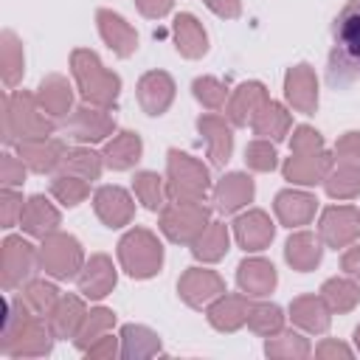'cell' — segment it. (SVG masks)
Listing matches in <instances>:
<instances>
[{
	"mask_svg": "<svg viewBox=\"0 0 360 360\" xmlns=\"http://www.w3.org/2000/svg\"><path fill=\"white\" fill-rule=\"evenodd\" d=\"M110 129V121L98 112H87V110H79L76 112V124H73V138L79 141H98L104 138V132Z\"/></svg>",
	"mask_w": 360,
	"mask_h": 360,
	"instance_id": "28",
	"label": "cell"
},
{
	"mask_svg": "<svg viewBox=\"0 0 360 360\" xmlns=\"http://www.w3.org/2000/svg\"><path fill=\"white\" fill-rule=\"evenodd\" d=\"M236 233H239V242H242L248 250H259V248H264V245L273 239V225L267 222L264 214L253 211V214H248V217H239Z\"/></svg>",
	"mask_w": 360,
	"mask_h": 360,
	"instance_id": "14",
	"label": "cell"
},
{
	"mask_svg": "<svg viewBox=\"0 0 360 360\" xmlns=\"http://www.w3.org/2000/svg\"><path fill=\"white\" fill-rule=\"evenodd\" d=\"M321 231L329 239V245H343L357 233V217L352 208H332V211H326Z\"/></svg>",
	"mask_w": 360,
	"mask_h": 360,
	"instance_id": "17",
	"label": "cell"
},
{
	"mask_svg": "<svg viewBox=\"0 0 360 360\" xmlns=\"http://www.w3.org/2000/svg\"><path fill=\"white\" fill-rule=\"evenodd\" d=\"M48 132H51V124L28 96L14 93L6 101V141H14V135H22V141H31V138H45Z\"/></svg>",
	"mask_w": 360,
	"mask_h": 360,
	"instance_id": "3",
	"label": "cell"
},
{
	"mask_svg": "<svg viewBox=\"0 0 360 360\" xmlns=\"http://www.w3.org/2000/svg\"><path fill=\"white\" fill-rule=\"evenodd\" d=\"M338 152L343 158H349V160H360V132H349L343 138V143L338 146Z\"/></svg>",
	"mask_w": 360,
	"mask_h": 360,
	"instance_id": "44",
	"label": "cell"
},
{
	"mask_svg": "<svg viewBox=\"0 0 360 360\" xmlns=\"http://www.w3.org/2000/svg\"><path fill=\"white\" fill-rule=\"evenodd\" d=\"M20 214H22L20 197H17L11 188H6V191H3V228H11V225L20 219Z\"/></svg>",
	"mask_w": 360,
	"mask_h": 360,
	"instance_id": "40",
	"label": "cell"
},
{
	"mask_svg": "<svg viewBox=\"0 0 360 360\" xmlns=\"http://www.w3.org/2000/svg\"><path fill=\"white\" fill-rule=\"evenodd\" d=\"M25 298H28L37 309H45V307L53 304V298H56V287H53V284H45V281H34V284L28 287Z\"/></svg>",
	"mask_w": 360,
	"mask_h": 360,
	"instance_id": "38",
	"label": "cell"
},
{
	"mask_svg": "<svg viewBox=\"0 0 360 360\" xmlns=\"http://www.w3.org/2000/svg\"><path fill=\"white\" fill-rule=\"evenodd\" d=\"M200 129L208 132V143H211V158L214 163H225L231 155V132L217 121V118H200Z\"/></svg>",
	"mask_w": 360,
	"mask_h": 360,
	"instance_id": "26",
	"label": "cell"
},
{
	"mask_svg": "<svg viewBox=\"0 0 360 360\" xmlns=\"http://www.w3.org/2000/svg\"><path fill=\"white\" fill-rule=\"evenodd\" d=\"M73 73L82 84L84 98L96 104H110L118 96V79L107 70H101V62L90 51H76L73 53Z\"/></svg>",
	"mask_w": 360,
	"mask_h": 360,
	"instance_id": "2",
	"label": "cell"
},
{
	"mask_svg": "<svg viewBox=\"0 0 360 360\" xmlns=\"http://www.w3.org/2000/svg\"><path fill=\"white\" fill-rule=\"evenodd\" d=\"M326 158L323 155H298V158H290V163L284 166V174L292 180V183H318V177L323 174L326 169Z\"/></svg>",
	"mask_w": 360,
	"mask_h": 360,
	"instance_id": "24",
	"label": "cell"
},
{
	"mask_svg": "<svg viewBox=\"0 0 360 360\" xmlns=\"http://www.w3.org/2000/svg\"><path fill=\"white\" fill-rule=\"evenodd\" d=\"M96 211H98V217H101L110 228H118V225H124V222L132 217V202H129L127 191L107 186V188H101V191L96 194Z\"/></svg>",
	"mask_w": 360,
	"mask_h": 360,
	"instance_id": "9",
	"label": "cell"
},
{
	"mask_svg": "<svg viewBox=\"0 0 360 360\" xmlns=\"http://www.w3.org/2000/svg\"><path fill=\"white\" fill-rule=\"evenodd\" d=\"M202 219H205V211L191 208V205H180V208H172L163 217V231L174 242H188L194 236V231L202 225Z\"/></svg>",
	"mask_w": 360,
	"mask_h": 360,
	"instance_id": "11",
	"label": "cell"
},
{
	"mask_svg": "<svg viewBox=\"0 0 360 360\" xmlns=\"http://www.w3.org/2000/svg\"><path fill=\"white\" fill-rule=\"evenodd\" d=\"M39 107L51 115H65L70 107V87L59 76H48L39 84Z\"/></svg>",
	"mask_w": 360,
	"mask_h": 360,
	"instance_id": "19",
	"label": "cell"
},
{
	"mask_svg": "<svg viewBox=\"0 0 360 360\" xmlns=\"http://www.w3.org/2000/svg\"><path fill=\"white\" fill-rule=\"evenodd\" d=\"M98 22H101L104 39H107L121 56H129V53L138 48V37L132 34V28H129L121 17H115V14H110V11H98Z\"/></svg>",
	"mask_w": 360,
	"mask_h": 360,
	"instance_id": "13",
	"label": "cell"
},
{
	"mask_svg": "<svg viewBox=\"0 0 360 360\" xmlns=\"http://www.w3.org/2000/svg\"><path fill=\"white\" fill-rule=\"evenodd\" d=\"M248 163H250L253 169L267 172V169L276 166V152H273L270 146H264V143H253V146L248 149Z\"/></svg>",
	"mask_w": 360,
	"mask_h": 360,
	"instance_id": "39",
	"label": "cell"
},
{
	"mask_svg": "<svg viewBox=\"0 0 360 360\" xmlns=\"http://www.w3.org/2000/svg\"><path fill=\"white\" fill-rule=\"evenodd\" d=\"M169 172L174 180V194L177 197H200L208 186V174L202 166H197L188 155H180L177 149L169 152Z\"/></svg>",
	"mask_w": 360,
	"mask_h": 360,
	"instance_id": "6",
	"label": "cell"
},
{
	"mask_svg": "<svg viewBox=\"0 0 360 360\" xmlns=\"http://www.w3.org/2000/svg\"><path fill=\"white\" fill-rule=\"evenodd\" d=\"M250 323H253L256 329H267V326L276 329V326L281 323V312H278V307H256Z\"/></svg>",
	"mask_w": 360,
	"mask_h": 360,
	"instance_id": "41",
	"label": "cell"
},
{
	"mask_svg": "<svg viewBox=\"0 0 360 360\" xmlns=\"http://www.w3.org/2000/svg\"><path fill=\"white\" fill-rule=\"evenodd\" d=\"M315 146H321L318 132H312L309 127H301L298 135H295V152H298V155H304V152H315Z\"/></svg>",
	"mask_w": 360,
	"mask_h": 360,
	"instance_id": "43",
	"label": "cell"
},
{
	"mask_svg": "<svg viewBox=\"0 0 360 360\" xmlns=\"http://www.w3.org/2000/svg\"><path fill=\"white\" fill-rule=\"evenodd\" d=\"M115 284V273L110 267V262L104 256H96L87 267V273L82 276V292L90 298H101L107 295V290Z\"/></svg>",
	"mask_w": 360,
	"mask_h": 360,
	"instance_id": "18",
	"label": "cell"
},
{
	"mask_svg": "<svg viewBox=\"0 0 360 360\" xmlns=\"http://www.w3.org/2000/svg\"><path fill=\"white\" fill-rule=\"evenodd\" d=\"M253 197V183L245 174H228L217 188V205L222 211H236Z\"/></svg>",
	"mask_w": 360,
	"mask_h": 360,
	"instance_id": "16",
	"label": "cell"
},
{
	"mask_svg": "<svg viewBox=\"0 0 360 360\" xmlns=\"http://www.w3.org/2000/svg\"><path fill=\"white\" fill-rule=\"evenodd\" d=\"M135 191H138V197H141V202L146 208L155 211V208L163 205V186H160V177L158 174H152V172L138 174L135 177Z\"/></svg>",
	"mask_w": 360,
	"mask_h": 360,
	"instance_id": "30",
	"label": "cell"
},
{
	"mask_svg": "<svg viewBox=\"0 0 360 360\" xmlns=\"http://www.w3.org/2000/svg\"><path fill=\"white\" fill-rule=\"evenodd\" d=\"M262 84H245V87H239V96H236V101H233V107H231V118L236 121V124H248V112L245 110H253V104L256 101H262Z\"/></svg>",
	"mask_w": 360,
	"mask_h": 360,
	"instance_id": "34",
	"label": "cell"
},
{
	"mask_svg": "<svg viewBox=\"0 0 360 360\" xmlns=\"http://www.w3.org/2000/svg\"><path fill=\"white\" fill-rule=\"evenodd\" d=\"M312 205H315L312 197L295 194V191H284V194H278V200H276V211H278V217H281L287 225L307 222L309 214H312Z\"/></svg>",
	"mask_w": 360,
	"mask_h": 360,
	"instance_id": "22",
	"label": "cell"
},
{
	"mask_svg": "<svg viewBox=\"0 0 360 360\" xmlns=\"http://www.w3.org/2000/svg\"><path fill=\"white\" fill-rule=\"evenodd\" d=\"M183 290L186 292H191V290H197L200 292V298L205 301V298H211L217 290H219V281H217V276L214 273H188L186 276V281H183Z\"/></svg>",
	"mask_w": 360,
	"mask_h": 360,
	"instance_id": "36",
	"label": "cell"
},
{
	"mask_svg": "<svg viewBox=\"0 0 360 360\" xmlns=\"http://www.w3.org/2000/svg\"><path fill=\"white\" fill-rule=\"evenodd\" d=\"M121 259L129 276H152L160 267V245L146 231H132L121 242Z\"/></svg>",
	"mask_w": 360,
	"mask_h": 360,
	"instance_id": "4",
	"label": "cell"
},
{
	"mask_svg": "<svg viewBox=\"0 0 360 360\" xmlns=\"http://www.w3.org/2000/svg\"><path fill=\"white\" fill-rule=\"evenodd\" d=\"M20 160H25L34 172H51L56 163H62V143L45 138L20 141Z\"/></svg>",
	"mask_w": 360,
	"mask_h": 360,
	"instance_id": "8",
	"label": "cell"
},
{
	"mask_svg": "<svg viewBox=\"0 0 360 360\" xmlns=\"http://www.w3.org/2000/svg\"><path fill=\"white\" fill-rule=\"evenodd\" d=\"M31 270H34V248L20 236H8L3 242V284L11 290Z\"/></svg>",
	"mask_w": 360,
	"mask_h": 360,
	"instance_id": "7",
	"label": "cell"
},
{
	"mask_svg": "<svg viewBox=\"0 0 360 360\" xmlns=\"http://www.w3.org/2000/svg\"><path fill=\"white\" fill-rule=\"evenodd\" d=\"M287 129V115L278 104H267L264 112H259L256 118V132L259 135H273V138H281Z\"/></svg>",
	"mask_w": 360,
	"mask_h": 360,
	"instance_id": "31",
	"label": "cell"
},
{
	"mask_svg": "<svg viewBox=\"0 0 360 360\" xmlns=\"http://www.w3.org/2000/svg\"><path fill=\"white\" fill-rule=\"evenodd\" d=\"M138 158H141V138L135 132H121L104 149V160L110 169H129Z\"/></svg>",
	"mask_w": 360,
	"mask_h": 360,
	"instance_id": "15",
	"label": "cell"
},
{
	"mask_svg": "<svg viewBox=\"0 0 360 360\" xmlns=\"http://www.w3.org/2000/svg\"><path fill=\"white\" fill-rule=\"evenodd\" d=\"M82 262V253H79V245L73 236H48L45 245H42V264L51 276L56 278H70L76 273Z\"/></svg>",
	"mask_w": 360,
	"mask_h": 360,
	"instance_id": "5",
	"label": "cell"
},
{
	"mask_svg": "<svg viewBox=\"0 0 360 360\" xmlns=\"http://www.w3.org/2000/svg\"><path fill=\"white\" fill-rule=\"evenodd\" d=\"M22 177H25L22 160H17V158H11V155H3V183H6V186H20Z\"/></svg>",
	"mask_w": 360,
	"mask_h": 360,
	"instance_id": "42",
	"label": "cell"
},
{
	"mask_svg": "<svg viewBox=\"0 0 360 360\" xmlns=\"http://www.w3.org/2000/svg\"><path fill=\"white\" fill-rule=\"evenodd\" d=\"M174 34H177V48L186 56H200L205 53V34L197 25V20L191 14H183L174 20Z\"/></svg>",
	"mask_w": 360,
	"mask_h": 360,
	"instance_id": "21",
	"label": "cell"
},
{
	"mask_svg": "<svg viewBox=\"0 0 360 360\" xmlns=\"http://www.w3.org/2000/svg\"><path fill=\"white\" fill-rule=\"evenodd\" d=\"M194 93H197V98L205 101L208 107H219L222 98H225V90H222L214 79H197V82H194Z\"/></svg>",
	"mask_w": 360,
	"mask_h": 360,
	"instance_id": "37",
	"label": "cell"
},
{
	"mask_svg": "<svg viewBox=\"0 0 360 360\" xmlns=\"http://www.w3.org/2000/svg\"><path fill=\"white\" fill-rule=\"evenodd\" d=\"M51 191L65 202V205H79L82 200H84V194H87V186H84V180L82 177H56L53 180V186H51Z\"/></svg>",
	"mask_w": 360,
	"mask_h": 360,
	"instance_id": "32",
	"label": "cell"
},
{
	"mask_svg": "<svg viewBox=\"0 0 360 360\" xmlns=\"http://www.w3.org/2000/svg\"><path fill=\"white\" fill-rule=\"evenodd\" d=\"M239 284L245 290H253V295H264L276 284L273 264H267V262H242V267H239Z\"/></svg>",
	"mask_w": 360,
	"mask_h": 360,
	"instance_id": "23",
	"label": "cell"
},
{
	"mask_svg": "<svg viewBox=\"0 0 360 360\" xmlns=\"http://www.w3.org/2000/svg\"><path fill=\"white\" fill-rule=\"evenodd\" d=\"M219 17H236L239 14V3L236 0H205Z\"/></svg>",
	"mask_w": 360,
	"mask_h": 360,
	"instance_id": "46",
	"label": "cell"
},
{
	"mask_svg": "<svg viewBox=\"0 0 360 360\" xmlns=\"http://www.w3.org/2000/svg\"><path fill=\"white\" fill-rule=\"evenodd\" d=\"M20 225L34 236H45L53 231V225H59V214L48 205L45 197H31L20 214Z\"/></svg>",
	"mask_w": 360,
	"mask_h": 360,
	"instance_id": "10",
	"label": "cell"
},
{
	"mask_svg": "<svg viewBox=\"0 0 360 360\" xmlns=\"http://www.w3.org/2000/svg\"><path fill=\"white\" fill-rule=\"evenodd\" d=\"M138 6H141V11H143L146 17H160V14L169 11L172 0H138Z\"/></svg>",
	"mask_w": 360,
	"mask_h": 360,
	"instance_id": "45",
	"label": "cell"
},
{
	"mask_svg": "<svg viewBox=\"0 0 360 360\" xmlns=\"http://www.w3.org/2000/svg\"><path fill=\"white\" fill-rule=\"evenodd\" d=\"M62 169L76 174V177H82V180H93V177H98L101 163H98V155H93L87 149H73V152H68L62 158Z\"/></svg>",
	"mask_w": 360,
	"mask_h": 360,
	"instance_id": "27",
	"label": "cell"
},
{
	"mask_svg": "<svg viewBox=\"0 0 360 360\" xmlns=\"http://www.w3.org/2000/svg\"><path fill=\"white\" fill-rule=\"evenodd\" d=\"M22 76V51L14 39V34H3V79L11 87Z\"/></svg>",
	"mask_w": 360,
	"mask_h": 360,
	"instance_id": "29",
	"label": "cell"
},
{
	"mask_svg": "<svg viewBox=\"0 0 360 360\" xmlns=\"http://www.w3.org/2000/svg\"><path fill=\"white\" fill-rule=\"evenodd\" d=\"M354 191H360V172L352 169V166L340 169V172L329 180V194H332V197H349V194H354Z\"/></svg>",
	"mask_w": 360,
	"mask_h": 360,
	"instance_id": "35",
	"label": "cell"
},
{
	"mask_svg": "<svg viewBox=\"0 0 360 360\" xmlns=\"http://www.w3.org/2000/svg\"><path fill=\"white\" fill-rule=\"evenodd\" d=\"M172 79L166 73H149L141 82V104L149 115H160L172 101Z\"/></svg>",
	"mask_w": 360,
	"mask_h": 360,
	"instance_id": "12",
	"label": "cell"
},
{
	"mask_svg": "<svg viewBox=\"0 0 360 360\" xmlns=\"http://www.w3.org/2000/svg\"><path fill=\"white\" fill-rule=\"evenodd\" d=\"M287 96H290V101L295 104V107H301V110H312L315 107V82H312V76H309V70H307V65H298L290 76H287Z\"/></svg>",
	"mask_w": 360,
	"mask_h": 360,
	"instance_id": "20",
	"label": "cell"
},
{
	"mask_svg": "<svg viewBox=\"0 0 360 360\" xmlns=\"http://www.w3.org/2000/svg\"><path fill=\"white\" fill-rule=\"evenodd\" d=\"M360 79V0H346L332 22V51L326 65L329 87L340 90Z\"/></svg>",
	"mask_w": 360,
	"mask_h": 360,
	"instance_id": "1",
	"label": "cell"
},
{
	"mask_svg": "<svg viewBox=\"0 0 360 360\" xmlns=\"http://www.w3.org/2000/svg\"><path fill=\"white\" fill-rule=\"evenodd\" d=\"M343 267H346L349 273H357V276H360V245H357V248L343 259Z\"/></svg>",
	"mask_w": 360,
	"mask_h": 360,
	"instance_id": "47",
	"label": "cell"
},
{
	"mask_svg": "<svg viewBox=\"0 0 360 360\" xmlns=\"http://www.w3.org/2000/svg\"><path fill=\"white\" fill-rule=\"evenodd\" d=\"M318 259H321V250H318V245L309 233H298L287 242V262L295 264L298 270H307V267L318 264Z\"/></svg>",
	"mask_w": 360,
	"mask_h": 360,
	"instance_id": "25",
	"label": "cell"
},
{
	"mask_svg": "<svg viewBox=\"0 0 360 360\" xmlns=\"http://www.w3.org/2000/svg\"><path fill=\"white\" fill-rule=\"evenodd\" d=\"M225 248H228V233H225V225H219V222H214V228L200 239V245L194 248V253L200 256V259H217V256H222L225 253Z\"/></svg>",
	"mask_w": 360,
	"mask_h": 360,
	"instance_id": "33",
	"label": "cell"
}]
</instances>
